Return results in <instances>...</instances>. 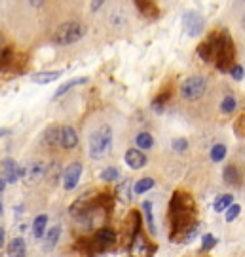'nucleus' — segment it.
Segmentation results:
<instances>
[{
    "instance_id": "1",
    "label": "nucleus",
    "mask_w": 245,
    "mask_h": 257,
    "mask_svg": "<svg viewBox=\"0 0 245 257\" xmlns=\"http://www.w3.org/2000/svg\"><path fill=\"white\" fill-rule=\"evenodd\" d=\"M198 210L190 194L175 193L169 204V227L171 240L175 242H190L198 234Z\"/></svg>"
},
{
    "instance_id": "2",
    "label": "nucleus",
    "mask_w": 245,
    "mask_h": 257,
    "mask_svg": "<svg viewBox=\"0 0 245 257\" xmlns=\"http://www.w3.org/2000/svg\"><path fill=\"white\" fill-rule=\"evenodd\" d=\"M198 55L207 63H215L220 71H226V69H232L236 48L226 31H218L198 46Z\"/></svg>"
},
{
    "instance_id": "3",
    "label": "nucleus",
    "mask_w": 245,
    "mask_h": 257,
    "mask_svg": "<svg viewBox=\"0 0 245 257\" xmlns=\"http://www.w3.org/2000/svg\"><path fill=\"white\" fill-rule=\"evenodd\" d=\"M112 149V130L110 126H99L90 136V156L93 160H101Z\"/></svg>"
},
{
    "instance_id": "4",
    "label": "nucleus",
    "mask_w": 245,
    "mask_h": 257,
    "mask_svg": "<svg viewBox=\"0 0 245 257\" xmlns=\"http://www.w3.org/2000/svg\"><path fill=\"white\" fill-rule=\"evenodd\" d=\"M86 35V25L80 23V21H67L63 25L55 29L54 33V42L59 44V46H69V44H74L82 40Z\"/></svg>"
},
{
    "instance_id": "5",
    "label": "nucleus",
    "mask_w": 245,
    "mask_h": 257,
    "mask_svg": "<svg viewBox=\"0 0 245 257\" xmlns=\"http://www.w3.org/2000/svg\"><path fill=\"white\" fill-rule=\"evenodd\" d=\"M207 90V78L196 74V76H188L184 82L181 84V95L186 101H196Z\"/></svg>"
},
{
    "instance_id": "6",
    "label": "nucleus",
    "mask_w": 245,
    "mask_h": 257,
    "mask_svg": "<svg viewBox=\"0 0 245 257\" xmlns=\"http://www.w3.org/2000/svg\"><path fill=\"white\" fill-rule=\"evenodd\" d=\"M182 29L188 37H200L205 29V19L200 12H194V10H188L182 14Z\"/></svg>"
},
{
    "instance_id": "7",
    "label": "nucleus",
    "mask_w": 245,
    "mask_h": 257,
    "mask_svg": "<svg viewBox=\"0 0 245 257\" xmlns=\"http://www.w3.org/2000/svg\"><path fill=\"white\" fill-rule=\"evenodd\" d=\"M46 172H48V168H46L44 162L35 160V162H29L21 170V177H23V181L27 185H38L46 177Z\"/></svg>"
},
{
    "instance_id": "8",
    "label": "nucleus",
    "mask_w": 245,
    "mask_h": 257,
    "mask_svg": "<svg viewBox=\"0 0 245 257\" xmlns=\"http://www.w3.org/2000/svg\"><path fill=\"white\" fill-rule=\"evenodd\" d=\"M129 253L131 257H150L154 253V248L146 242V238L141 234V230H137L131 240V246H129Z\"/></svg>"
},
{
    "instance_id": "9",
    "label": "nucleus",
    "mask_w": 245,
    "mask_h": 257,
    "mask_svg": "<svg viewBox=\"0 0 245 257\" xmlns=\"http://www.w3.org/2000/svg\"><path fill=\"white\" fill-rule=\"evenodd\" d=\"M116 244V232L110 229V227H101L95 232V238H93V246L97 249H107L110 246Z\"/></svg>"
},
{
    "instance_id": "10",
    "label": "nucleus",
    "mask_w": 245,
    "mask_h": 257,
    "mask_svg": "<svg viewBox=\"0 0 245 257\" xmlns=\"http://www.w3.org/2000/svg\"><path fill=\"white\" fill-rule=\"evenodd\" d=\"M80 175H82V164L80 162H73V164L65 170V174H63L65 191H74L78 181H80Z\"/></svg>"
},
{
    "instance_id": "11",
    "label": "nucleus",
    "mask_w": 245,
    "mask_h": 257,
    "mask_svg": "<svg viewBox=\"0 0 245 257\" xmlns=\"http://www.w3.org/2000/svg\"><path fill=\"white\" fill-rule=\"evenodd\" d=\"M2 179L6 181V183H16L19 177H21V168L16 160H12V158H4L2 160Z\"/></svg>"
},
{
    "instance_id": "12",
    "label": "nucleus",
    "mask_w": 245,
    "mask_h": 257,
    "mask_svg": "<svg viewBox=\"0 0 245 257\" xmlns=\"http://www.w3.org/2000/svg\"><path fill=\"white\" fill-rule=\"evenodd\" d=\"M146 155L141 149H129L126 153V164L133 170H141L143 166H146Z\"/></svg>"
},
{
    "instance_id": "13",
    "label": "nucleus",
    "mask_w": 245,
    "mask_h": 257,
    "mask_svg": "<svg viewBox=\"0 0 245 257\" xmlns=\"http://www.w3.org/2000/svg\"><path fill=\"white\" fill-rule=\"evenodd\" d=\"M133 2H135L137 10H139L146 19H158L160 18V10H158L154 0H133Z\"/></svg>"
},
{
    "instance_id": "14",
    "label": "nucleus",
    "mask_w": 245,
    "mask_h": 257,
    "mask_svg": "<svg viewBox=\"0 0 245 257\" xmlns=\"http://www.w3.org/2000/svg\"><path fill=\"white\" fill-rule=\"evenodd\" d=\"M78 145V134L71 126H61V145L63 149H74Z\"/></svg>"
},
{
    "instance_id": "15",
    "label": "nucleus",
    "mask_w": 245,
    "mask_h": 257,
    "mask_svg": "<svg viewBox=\"0 0 245 257\" xmlns=\"http://www.w3.org/2000/svg\"><path fill=\"white\" fill-rule=\"evenodd\" d=\"M42 145L48 147H59L61 145V128L59 126H52L42 134Z\"/></svg>"
},
{
    "instance_id": "16",
    "label": "nucleus",
    "mask_w": 245,
    "mask_h": 257,
    "mask_svg": "<svg viewBox=\"0 0 245 257\" xmlns=\"http://www.w3.org/2000/svg\"><path fill=\"white\" fill-rule=\"evenodd\" d=\"M59 236H61V229H59L57 225H55V227H52V229H48V232L44 234V244H42V249H44L46 253H50V251L57 246Z\"/></svg>"
},
{
    "instance_id": "17",
    "label": "nucleus",
    "mask_w": 245,
    "mask_h": 257,
    "mask_svg": "<svg viewBox=\"0 0 245 257\" xmlns=\"http://www.w3.org/2000/svg\"><path fill=\"white\" fill-rule=\"evenodd\" d=\"M61 74H63V71H44V73H35L31 76V80L35 84H50L55 82Z\"/></svg>"
},
{
    "instance_id": "18",
    "label": "nucleus",
    "mask_w": 245,
    "mask_h": 257,
    "mask_svg": "<svg viewBox=\"0 0 245 257\" xmlns=\"http://www.w3.org/2000/svg\"><path fill=\"white\" fill-rule=\"evenodd\" d=\"M27 253V246L23 238H14L8 244V257H25Z\"/></svg>"
},
{
    "instance_id": "19",
    "label": "nucleus",
    "mask_w": 245,
    "mask_h": 257,
    "mask_svg": "<svg viewBox=\"0 0 245 257\" xmlns=\"http://www.w3.org/2000/svg\"><path fill=\"white\" fill-rule=\"evenodd\" d=\"M82 84H88V78L86 76H82V78H74V80H69V82H65L63 86H59V90L54 93V99H59L61 95L69 92V90H73L76 86H82Z\"/></svg>"
},
{
    "instance_id": "20",
    "label": "nucleus",
    "mask_w": 245,
    "mask_h": 257,
    "mask_svg": "<svg viewBox=\"0 0 245 257\" xmlns=\"http://www.w3.org/2000/svg\"><path fill=\"white\" fill-rule=\"evenodd\" d=\"M234 204V196L232 194H220L215 198V204H213V210L215 211H224L226 208H230Z\"/></svg>"
},
{
    "instance_id": "21",
    "label": "nucleus",
    "mask_w": 245,
    "mask_h": 257,
    "mask_svg": "<svg viewBox=\"0 0 245 257\" xmlns=\"http://www.w3.org/2000/svg\"><path fill=\"white\" fill-rule=\"evenodd\" d=\"M152 187H154V179H152V177H143V179H139V181L133 185L131 191L135 194H145L146 191H150Z\"/></svg>"
},
{
    "instance_id": "22",
    "label": "nucleus",
    "mask_w": 245,
    "mask_h": 257,
    "mask_svg": "<svg viewBox=\"0 0 245 257\" xmlns=\"http://www.w3.org/2000/svg\"><path fill=\"white\" fill-rule=\"evenodd\" d=\"M46 225H48V215H38L35 223H33V234H35V238H42L44 236V229Z\"/></svg>"
},
{
    "instance_id": "23",
    "label": "nucleus",
    "mask_w": 245,
    "mask_h": 257,
    "mask_svg": "<svg viewBox=\"0 0 245 257\" xmlns=\"http://www.w3.org/2000/svg\"><path fill=\"white\" fill-rule=\"evenodd\" d=\"M135 143L139 149H150L154 145V138H152L148 132H141V134H137Z\"/></svg>"
},
{
    "instance_id": "24",
    "label": "nucleus",
    "mask_w": 245,
    "mask_h": 257,
    "mask_svg": "<svg viewBox=\"0 0 245 257\" xmlns=\"http://www.w3.org/2000/svg\"><path fill=\"white\" fill-rule=\"evenodd\" d=\"M143 211H145V217H146V225H148V230L156 234V223H154V215H152V202H143Z\"/></svg>"
},
{
    "instance_id": "25",
    "label": "nucleus",
    "mask_w": 245,
    "mask_h": 257,
    "mask_svg": "<svg viewBox=\"0 0 245 257\" xmlns=\"http://www.w3.org/2000/svg\"><path fill=\"white\" fill-rule=\"evenodd\" d=\"M10 59H12V50L0 38V69H6L10 65Z\"/></svg>"
},
{
    "instance_id": "26",
    "label": "nucleus",
    "mask_w": 245,
    "mask_h": 257,
    "mask_svg": "<svg viewBox=\"0 0 245 257\" xmlns=\"http://www.w3.org/2000/svg\"><path fill=\"white\" fill-rule=\"evenodd\" d=\"M129 189H131V181H129V179H126L124 183L118 185V200H122V202H129V198H131Z\"/></svg>"
},
{
    "instance_id": "27",
    "label": "nucleus",
    "mask_w": 245,
    "mask_h": 257,
    "mask_svg": "<svg viewBox=\"0 0 245 257\" xmlns=\"http://www.w3.org/2000/svg\"><path fill=\"white\" fill-rule=\"evenodd\" d=\"M224 156H226V145L217 143L215 147L211 149V160H213V162H220Z\"/></svg>"
},
{
    "instance_id": "28",
    "label": "nucleus",
    "mask_w": 245,
    "mask_h": 257,
    "mask_svg": "<svg viewBox=\"0 0 245 257\" xmlns=\"http://www.w3.org/2000/svg\"><path fill=\"white\" fill-rule=\"evenodd\" d=\"M220 110L224 112V114H230V112H234L236 110V99L232 97V95H226L222 103H220Z\"/></svg>"
},
{
    "instance_id": "29",
    "label": "nucleus",
    "mask_w": 245,
    "mask_h": 257,
    "mask_svg": "<svg viewBox=\"0 0 245 257\" xmlns=\"http://www.w3.org/2000/svg\"><path fill=\"white\" fill-rule=\"evenodd\" d=\"M224 181L230 185L237 183V168L236 166H226V168H224Z\"/></svg>"
},
{
    "instance_id": "30",
    "label": "nucleus",
    "mask_w": 245,
    "mask_h": 257,
    "mask_svg": "<svg viewBox=\"0 0 245 257\" xmlns=\"http://www.w3.org/2000/svg\"><path fill=\"white\" fill-rule=\"evenodd\" d=\"M118 177H120L118 170H116V168H112V166H110V168H105V170H103V174H101V179H103V181H107V183L116 181Z\"/></svg>"
},
{
    "instance_id": "31",
    "label": "nucleus",
    "mask_w": 245,
    "mask_h": 257,
    "mask_svg": "<svg viewBox=\"0 0 245 257\" xmlns=\"http://www.w3.org/2000/svg\"><path fill=\"white\" fill-rule=\"evenodd\" d=\"M226 213H224V217H226L228 223H232L234 219H237V215H239V211H241V206H237V204H232L230 208H226Z\"/></svg>"
},
{
    "instance_id": "32",
    "label": "nucleus",
    "mask_w": 245,
    "mask_h": 257,
    "mask_svg": "<svg viewBox=\"0 0 245 257\" xmlns=\"http://www.w3.org/2000/svg\"><path fill=\"white\" fill-rule=\"evenodd\" d=\"M215 244H217V236H213V234H205L203 240H201V251H209V249L215 248Z\"/></svg>"
},
{
    "instance_id": "33",
    "label": "nucleus",
    "mask_w": 245,
    "mask_h": 257,
    "mask_svg": "<svg viewBox=\"0 0 245 257\" xmlns=\"http://www.w3.org/2000/svg\"><path fill=\"white\" fill-rule=\"evenodd\" d=\"M186 147H188V141L184 138H179L173 141V149L177 151V153H182V151H186Z\"/></svg>"
},
{
    "instance_id": "34",
    "label": "nucleus",
    "mask_w": 245,
    "mask_h": 257,
    "mask_svg": "<svg viewBox=\"0 0 245 257\" xmlns=\"http://www.w3.org/2000/svg\"><path fill=\"white\" fill-rule=\"evenodd\" d=\"M243 65H232V76H234V80H243Z\"/></svg>"
},
{
    "instance_id": "35",
    "label": "nucleus",
    "mask_w": 245,
    "mask_h": 257,
    "mask_svg": "<svg viewBox=\"0 0 245 257\" xmlns=\"http://www.w3.org/2000/svg\"><path fill=\"white\" fill-rule=\"evenodd\" d=\"M103 2H105V0H93V2H91V10H93V12H97V10L101 8V4H103Z\"/></svg>"
},
{
    "instance_id": "36",
    "label": "nucleus",
    "mask_w": 245,
    "mask_h": 257,
    "mask_svg": "<svg viewBox=\"0 0 245 257\" xmlns=\"http://www.w3.org/2000/svg\"><path fill=\"white\" fill-rule=\"evenodd\" d=\"M29 4H31V6H35V8H38V6H42V4H44V0H29Z\"/></svg>"
},
{
    "instance_id": "37",
    "label": "nucleus",
    "mask_w": 245,
    "mask_h": 257,
    "mask_svg": "<svg viewBox=\"0 0 245 257\" xmlns=\"http://www.w3.org/2000/svg\"><path fill=\"white\" fill-rule=\"evenodd\" d=\"M4 248V229L0 227V249Z\"/></svg>"
},
{
    "instance_id": "38",
    "label": "nucleus",
    "mask_w": 245,
    "mask_h": 257,
    "mask_svg": "<svg viewBox=\"0 0 245 257\" xmlns=\"http://www.w3.org/2000/svg\"><path fill=\"white\" fill-rule=\"evenodd\" d=\"M4 187H6V181H4V179H2V177H0V193H2V191H4Z\"/></svg>"
},
{
    "instance_id": "39",
    "label": "nucleus",
    "mask_w": 245,
    "mask_h": 257,
    "mask_svg": "<svg viewBox=\"0 0 245 257\" xmlns=\"http://www.w3.org/2000/svg\"><path fill=\"white\" fill-rule=\"evenodd\" d=\"M0 213H2V204H0Z\"/></svg>"
}]
</instances>
